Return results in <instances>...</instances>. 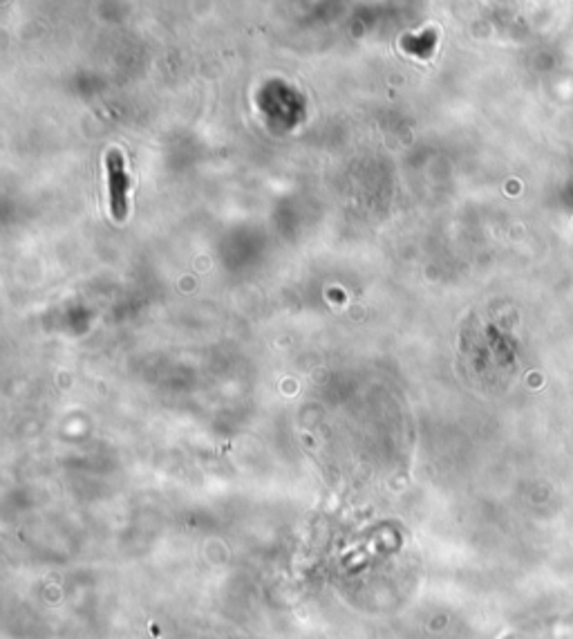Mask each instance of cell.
I'll return each instance as SVG.
<instances>
[{"label": "cell", "instance_id": "obj_1", "mask_svg": "<svg viewBox=\"0 0 573 639\" xmlns=\"http://www.w3.org/2000/svg\"><path fill=\"white\" fill-rule=\"evenodd\" d=\"M106 171H108V187H110V209L114 220H126L128 216V189L130 180L126 173V162L119 151H108L106 155Z\"/></svg>", "mask_w": 573, "mask_h": 639}]
</instances>
